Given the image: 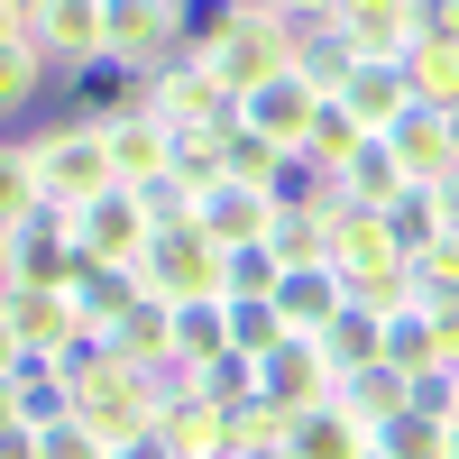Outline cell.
<instances>
[{"label":"cell","mask_w":459,"mask_h":459,"mask_svg":"<svg viewBox=\"0 0 459 459\" xmlns=\"http://www.w3.org/2000/svg\"><path fill=\"white\" fill-rule=\"evenodd\" d=\"M404 83H413V101H432V110H459V37L423 28V37H413V56H404Z\"/></svg>","instance_id":"obj_24"},{"label":"cell","mask_w":459,"mask_h":459,"mask_svg":"<svg viewBox=\"0 0 459 459\" xmlns=\"http://www.w3.org/2000/svg\"><path fill=\"white\" fill-rule=\"evenodd\" d=\"M184 56V0H110V74L147 83Z\"/></svg>","instance_id":"obj_5"},{"label":"cell","mask_w":459,"mask_h":459,"mask_svg":"<svg viewBox=\"0 0 459 459\" xmlns=\"http://www.w3.org/2000/svg\"><path fill=\"white\" fill-rule=\"evenodd\" d=\"M340 184H350V203H368V212H386V203H404V194H413V175L395 166V147H386V138H377V147H368V157L340 175Z\"/></svg>","instance_id":"obj_29"},{"label":"cell","mask_w":459,"mask_h":459,"mask_svg":"<svg viewBox=\"0 0 459 459\" xmlns=\"http://www.w3.org/2000/svg\"><path fill=\"white\" fill-rule=\"evenodd\" d=\"M340 101H350V110H359V120H368L377 138H386V129L404 120V110H413V83H404V65H359L350 83H340Z\"/></svg>","instance_id":"obj_23"},{"label":"cell","mask_w":459,"mask_h":459,"mask_svg":"<svg viewBox=\"0 0 459 459\" xmlns=\"http://www.w3.org/2000/svg\"><path fill=\"white\" fill-rule=\"evenodd\" d=\"M276 313L294 340H322L340 313H350V285H340V266H294V276L276 285Z\"/></svg>","instance_id":"obj_16"},{"label":"cell","mask_w":459,"mask_h":459,"mask_svg":"<svg viewBox=\"0 0 459 459\" xmlns=\"http://www.w3.org/2000/svg\"><path fill=\"white\" fill-rule=\"evenodd\" d=\"M377 459H450V423H432L423 404L395 413L386 432H377Z\"/></svg>","instance_id":"obj_32"},{"label":"cell","mask_w":459,"mask_h":459,"mask_svg":"<svg viewBox=\"0 0 459 459\" xmlns=\"http://www.w3.org/2000/svg\"><path fill=\"white\" fill-rule=\"evenodd\" d=\"M74 239H83V257H101V266H147V248H157V221H147L138 184H110L101 203L74 212Z\"/></svg>","instance_id":"obj_9"},{"label":"cell","mask_w":459,"mask_h":459,"mask_svg":"<svg viewBox=\"0 0 459 459\" xmlns=\"http://www.w3.org/2000/svg\"><path fill=\"white\" fill-rule=\"evenodd\" d=\"M413 294H423V313L459 303V239H441L432 257H413Z\"/></svg>","instance_id":"obj_39"},{"label":"cell","mask_w":459,"mask_h":459,"mask_svg":"<svg viewBox=\"0 0 459 459\" xmlns=\"http://www.w3.org/2000/svg\"><path fill=\"white\" fill-rule=\"evenodd\" d=\"M110 350H120L129 368H166L175 359V303L166 294H138L120 313V331H110Z\"/></svg>","instance_id":"obj_21"},{"label":"cell","mask_w":459,"mask_h":459,"mask_svg":"<svg viewBox=\"0 0 459 459\" xmlns=\"http://www.w3.org/2000/svg\"><path fill=\"white\" fill-rule=\"evenodd\" d=\"M331 395H340V413H350V423H368V432H386L395 413H413V377L377 359V368H359V377H340Z\"/></svg>","instance_id":"obj_19"},{"label":"cell","mask_w":459,"mask_h":459,"mask_svg":"<svg viewBox=\"0 0 459 459\" xmlns=\"http://www.w3.org/2000/svg\"><path fill=\"white\" fill-rule=\"evenodd\" d=\"M285 313H276V303H230V350H239V359H266V350H285Z\"/></svg>","instance_id":"obj_33"},{"label":"cell","mask_w":459,"mask_h":459,"mask_svg":"<svg viewBox=\"0 0 459 459\" xmlns=\"http://www.w3.org/2000/svg\"><path fill=\"white\" fill-rule=\"evenodd\" d=\"M368 147H377V129H368L359 110H350V101L331 92V101H322V120H313V138H303V157H313L322 175H350V166L368 157Z\"/></svg>","instance_id":"obj_22"},{"label":"cell","mask_w":459,"mask_h":459,"mask_svg":"<svg viewBox=\"0 0 459 459\" xmlns=\"http://www.w3.org/2000/svg\"><path fill=\"white\" fill-rule=\"evenodd\" d=\"M138 101L157 110L175 138H203V129H230V120H239V101L221 92V74H212L203 56H175L166 74H147V83H138Z\"/></svg>","instance_id":"obj_6"},{"label":"cell","mask_w":459,"mask_h":459,"mask_svg":"<svg viewBox=\"0 0 459 459\" xmlns=\"http://www.w3.org/2000/svg\"><path fill=\"white\" fill-rule=\"evenodd\" d=\"M322 221H331V266H340V285H368V276H395V266H413V257L395 248L386 212L340 203V212H322Z\"/></svg>","instance_id":"obj_11"},{"label":"cell","mask_w":459,"mask_h":459,"mask_svg":"<svg viewBox=\"0 0 459 459\" xmlns=\"http://www.w3.org/2000/svg\"><path fill=\"white\" fill-rule=\"evenodd\" d=\"M120 459H184V450H175V441H166V432H147V441H129V450H120Z\"/></svg>","instance_id":"obj_42"},{"label":"cell","mask_w":459,"mask_h":459,"mask_svg":"<svg viewBox=\"0 0 459 459\" xmlns=\"http://www.w3.org/2000/svg\"><path fill=\"white\" fill-rule=\"evenodd\" d=\"M74 276H83V239H74L65 203L0 230V285H74Z\"/></svg>","instance_id":"obj_4"},{"label":"cell","mask_w":459,"mask_h":459,"mask_svg":"<svg viewBox=\"0 0 459 459\" xmlns=\"http://www.w3.org/2000/svg\"><path fill=\"white\" fill-rule=\"evenodd\" d=\"M83 313H74V285H0V350L19 359H74L83 350Z\"/></svg>","instance_id":"obj_2"},{"label":"cell","mask_w":459,"mask_h":459,"mask_svg":"<svg viewBox=\"0 0 459 459\" xmlns=\"http://www.w3.org/2000/svg\"><path fill=\"white\" fill-rule=\"evenodd\" d=\"M450 459H459V423H450Z\"/></svg>","instance_id":"obj_45"},{"label":"cell","mask_w":459,"mask_h":459,"mask_svg":"<svg viewBox=\"0 0 459 459\" xmlns=\"http://www.w3.org/2000/svg\"><path fill=\"white\" fill-rule=\"evenodd\" d=\"M212 74H221V92L230 101H248V92H266L276 74H294V28L285 19H266V10H239V28L221 37V56H203Z\"/></svg>","instance_id":"obj_8"},{"label":"cell","mask_w":459,"mask_h":459,"mask_svg":"<svg viewBox=\"0 0 459 459\" xmlns=\"http://www.w3.org/2000/svg\"><path fill=\"white\" fill-rule=\"evenodd\" d=\"M266 248H276L285 276H294V266H331V221L322 212H285L276 230H266Z\"/></svg>","instance_id":"obj_30"},{"label":"cell","mask_w":459,"mask_h":459,"mask_svg":"<svg viewBox=\"0 0 459 459\" xmlns=\"http://www.w3.org/2000/svg\"><path fill=\"white\" fill-rule=\"evenodd\" d=\"M377 350L404 377H432L441 368V313H423V303H413V313H386V340H377Z\"/></svg>","instance_id":"obj_25"},{"label":"cell","mask_w":459,"mask_h":459,"mask_svg":"<svg viewBox=\"0 0 459 459\" xmlns=\"http://www.w3.org/2000/svg\"><path fill=\"white\" fill-rule=\"evenodd\" d=\"M147 294H166V303H230V248L212 239V230H157V248H147Z\"/></svg>","instance_id":"obj_3"},{"label":"cell","mask_w":459,"mask_h":459,"mask_svg":"<svg viewBox=\"0 0 459 459\" xmlns=\"http://www.w3.org/2000/svg\"><path fill=\"white\" fill-rule=\"evenodd\" d=\"M276 221H285L276 184H239V175H230L221 194L203 203V230H212L221 248H257V239H266V230H276Z\"/></svg>","instance_id":"obj_15"},{"label":"cell","mask_w":459,"mask_h":459,"mask_svg":"<svg viewBox=\"0 0 459 459\" xmlns=\"http://www.w3.org/2000/svg\"><path fill=\"white\" fill-rule=\"evenodd\" d=\"M239 459H285V450H239Z\"/></svg>","instance_id":"obj_44"},{"label":"cell","mask_w":459,"mask_h":459,"mask_svg":"<svg viewBox=\"0 0 459 459\" xmlns=\"http://www.w3.org/2000/svg\"><path fill=\"white\" fill-rule=\"evenodd\" d=\"M28 212H47V184H37V157H28V138L0 147V230L28 221Z\"/></svg>","instance_id":"obj_31"},{"label":"cell","mask_w":459,"mask_h":459,"mask_svg":"<svg viewBox=\"0 0 459 459\" xmlns=\"http://www.w3.org/2000/svg\"><path fill=\"white\" fill-rule=\"evenodd\" d=\"M386 230H395L404 257H432V248L450 239V230H441V194H432V184H413L404 203H386Z\"/></svg>","instance_id":"obj_28"},{"label":"cell","mask_w":459,"mask_h":459,"mask_svg":"<svg viewBox=\"0 0 459 459\" xmlns=\"http://www.w3.org/2000/svg\"><path fill=\"white\" fill-rule=\"evenodd\" d=\"M432 194H441V230H450V239H459V175H441Z\"/></svg>","instance_id":"obj_41"},{"label":"cell","mask_w":459,"mask_h":459,"mask_svg":"<svg viewBox=\"0 0 459 459\" xmlns=\"http://www.w3.org/2000/svg\"><path fill=\"white\" fill-rule=\"evenodd\" d=\"M285 459H377V432L350 423V413H340V395H322V404H294Z\"/></svg>","instance_id":"obj_14"},{"label":"cell","mask_w":459,"mask_h":459,"mask_svg":"<svg viewBox=\"0 0 459 459\" xmlns=\"http://www.w3.org/2000/svg\"><path fill=\"white\" fill-rule=\"evenodd\" d=\"M386 147H395V166H404L413 184H441V175H459V110L413 101L404 120L386 129Z\"/></svg>","instance_id":"obj_13"},{"label":"cell","mask_w":459,"mask_h":459,"mask_svg":"<svg viewBox=\"0 0 459 459\" xmlns=\"http://www.w3.org/2000/svg\"><path fill=\"white\" fill-rule=\"evenodd\" d=\"M239 10H266V19H294L303 0H239Z\"/></svg>","instance_id":"obj_43"},{"label":"cell","mask_w":459,"mask_h":459,"mask_svg":"<svg viewBox=\"0 0 459 459\" xmlns=\"http://www.w3.org/2000/svg\"><path fill=\"white\" fill-rule=\"evenodd\" d=\"M74 423V368L0 350V432H56Z\"/></svg>","instance_id":"obj_7"},{"label":"cell","mask_w":459,"mask_h":459,"mask_svg":"<svg viewBox=\"0 0 459 459\" xmlns=\"http://www.w3.org/2000/svg\"><path fill=\"white\" fill-rule=\"evenodd\" d=\"M257 377H266V395H276V404H322V395L340 386L331 359L313 350V340H285V350H266V359H257Z\"/></svg>","instance_id":"obj_20"},{"label":"cell","mask_w":459,"mask_h":459,"mask_svg":"<svg viewBox=\"0 0 459 459\" xmlns=\"http://www.w3.org/2000/svg\"><path fill=\"white\" fill-rule=\"evenodd\" d=\"M175 359L184 368L230 359V303H175Z\"/></svg>","instance_id":"obj_27"},{"label":"cell","mask_w":459,"mask_h":459,"mask_svg":"<svg viewBox=\"0 0 459 459\" xmlns=\"http://www.w3.org/2000/svg\"><path fill=\"white\" fill-rule=\"evenodd\" d=\"M47 47H0V110H28L37 92H47Z\"/></svg>","instance_id":"obj_35"},{"label":"cell","mask_w":459,"mask_h":459,"mask_svg":"<svg viewBox=\"0 0 459 459\" xmlns=\"http://www.w3.org/2000/svg\"><path fill=\"white\" fill-rule=\"evenodd\" d=\"M138 294H147L138 266H101V257H83V276H74V313H83V331H92V340H110Z\"/></svg>","instance_id":"obj_17"},{"label":"cell","mask_w":459,"mask_h":459,"mask_svg":"<svg viewBox=\"0 0 459 459\" xmlns=\"http://www.w3.org/2000/svg\"><path fill=\"white\" fill-rule=\"evenodd\" d=\"M230 28H239V0H184V56H221Z\"/></svg>","instance_id":"obj_38"},{"label":"cell","mask_w":459,"mask_h":459,"mask_svg":"<svg viewBox=\"0 0 459 459\" xmlns=\"http://www.w3.org/2000/svg\"><path fill=\"white\" fill-rule=\"evenodd\" d=\"M441 368H459V303H441Z\"/></svg>","instance_id":"obj_40"},{"label":"cell","mask_w":459,"mask_h":459,"mask_svg":"<svg viewBox=\"0 0 459 459\" xmlns=\"http://www.w3.org/2000/svg\"><path fill=\"white\" fill-rule=\"evenodd\" d=\"M138 203H147V221H157V230H194V221H203V194H194L184 175H157V184H138Z\"/></svg>","instance_id":"obj_36"},{"label":"cell","mask_w":459,"mask_h":459,"mask_svg":"<svg viewBox=\"0 0 459 459\" xmlns=\"http://www.w3.org/2000/svg\"><path fill=\"white\" fill-rule=\"evenodd\" d=\"M276 285H285V266H276V248H230V303H276Z\"/></svg>","instance_id":"obj_34"},{"label":"cell","mask_w":459,"mask_h":459,"mask_svg":"<svg viewBox=\"0 0 459 459\" xmlns=\"http://www.w3.org/2000/svg\"><path fill=\"white\" fill-rule=\"evenodd\" d=\"M28 157H37L47 203H65V212H83V203H101L110 184H120V166H110V138H101L92 110H83V120H56V129H28Z\"/></svg>","instance_id":"obj_1"},{"label":"cell","mask_w":459,"mask_h":459,"mask_svg":"<svg viewBox=\"0 0 459 459\" xmlns=\"http://www.w3.org/2000/svg\"><path fill=\"white\" fill-rule=\"evenodd\" d=\"M203 395L239 413V404H257V395H266V377H257V359H239V350H230V359H212V368H203Z\"/></svg>","instance_id":"obj_37"},{"label":"cell","mask_w":459,"mask_h":459,"mask_svg":"<svg viewBox=\"0 0 459 459\" xmlns=\"http://www.w3.org/2000/svg\"><path fill=\"white\" fill-rule=\"evenodd\" d=\"M285 28H294V74H303L313 92H340V83H350V74L368 65V56H359V37L340 28V10H331V0H303Z\"/></svg>","instance_id":"obj_10"},{"label":"cell","mask_w":459,"mask_h":459,"mask_svg":"<svg viewBox=\"0 0 459 459\" xmlns=\"http://www.w3.org/2000/svg\"><path fill=\"white\" fill-rule=\"evenodd\" d=\"M322 101H331V92H313L303 74H276L266 92H248V101H239V129H257L266 147H285V157H303V138H313Z\"/></svg>","instance_id":"obj_12"},{"label":"cell","mask_w":459,"mask_h":459,"mask_svg":"<svg viewBox=\"0 0 459 459\" xmlns=\"http://www.w3.org/2000/svg\"><path fill=\"white\" fill-rule=\"evenodd\" d=\"M377 340H386V322H377V313H359V303H350V313H340V322H331V331L313 340V350L331 359V377H359V368H377V359H386Z\"/></svg>","instance_id":"obj_26"},{"label":"cell","mask_w":459,"mask_h":459,"mask_svg":"<svg viewBox=\"0 0 459 459\" xmlns=\"http://www.w3.org/2000/svg\"><path fill=\"white\" fill-rule=\"evenodd\" d=\"M184 459H239V423H230V404H212V395H184V404H166V423H157Z\"/></svg>","instance_id":"obj_18"}]
</instances>
